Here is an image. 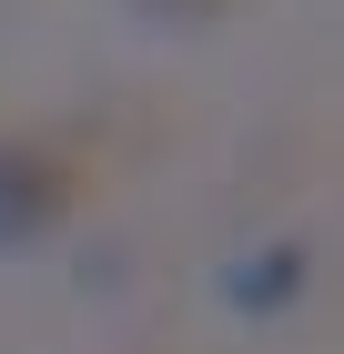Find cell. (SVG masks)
Returning <instances> with one entry per match:
<instances>
[{
    "instance_id": "1",
    "label": "cell",
    "mask_w": 344,
    "mask_h": 354,
    "mask_svg": "<svg viewBox=\"0 0 344 354\" xmlns=\"http://www.w3.org/2000/svg\"><path fill=\"white\" fill-rule=\"evenodd\" d=\"M81 203V162L51 152V142H0V253L61 233Z\"/></svg>"
},
{
    "instance_id": "2",
    "label": "cell",
    "mask_w": 344,
    "mask_h": 354,
    "mask_svg": "<svg viewBox=\"0 0 344 354\" xmlns=\"http://www.w3.org/2000/svg\"><path fill=\"white\" fill-rule=\"evenodd\" d=\"M304 273H314V263H304V243H264L253 263L233 273V304H243V314H284V304L304 294Z\"/></svg>"
},
{
    "instance_id": "3",
    "label": "cell",
    "mask_w": 344,
    "mask_h": 354,
    "mask_svg": "<svg viewBox=\"0 0 344 354\" xmlns=\"http://www.w3.org/2000/svg\"><path fill=\"white\" fill-rule=\"evenodd\" d=\"M142 10H162V21H212L223 0H142Z\"/></svg>"
}]
</instances>
